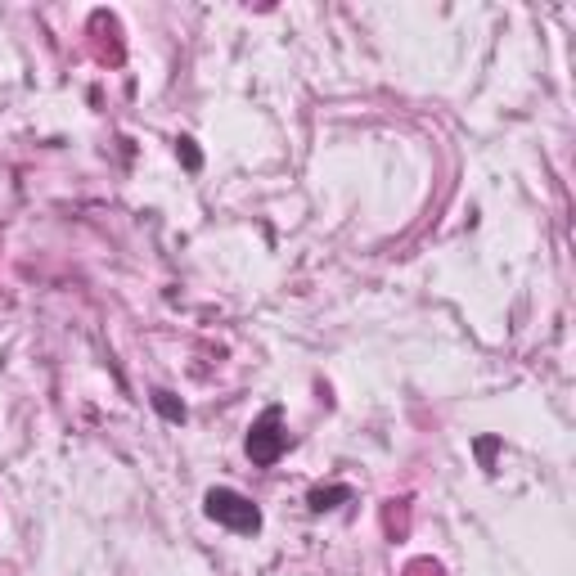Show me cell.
<instances>
[{
	"label": "cell",
	"mask_w": 576,
	"mask_h": 576,
	"mask_svg": "<svg viewBox=\"0 0 576 576\" xmlns=\"http://www.w3.org/2000/svg\"><path fill=\"white\" fill-rule=\"evenodd\" d=\"M207 518L221 522V527H230V531H257L261 527L257 504L243 500L239 491H225V486L207 491Z\"/></svg>",
	"instance_id": "cell-1"
},
{
	"label": "cell",
	"mask_w": 576,
	"mask_h": 576,
	"mask_svg": "<svg viewBox=\"0 0 576 576\" xmlns=\"http://www.w3.org/2000/svg\"><path fill=\"white\" fill-rule=\"evenodd\" d=\"M284 450H288V432L279 428V410L270 405L248 432V455H252V464H275Z\"/></svg>",
	"instance_id": "cell-2"
},
{
	"label": "cell",
	"mask_w": 576,
	"mask_h": 576,
	"mask_svg": "<svg viewBox=\"0 0 576 576\" xmlns=\"http://www.w3.org/2000/svg\"><path fill=\"white\" fill-rule=\"evenodd\" d=\"M347 486H333V491H311V509H333V500H347Z\"/></svg>",
	"instance_id": "cell-3"
},
{
	"label": "cell",
	"mask_w": 576,
	"mask_h": 576,
	"mask_svg": "<svg viewBox=\"0 0 576 576\" xmlns=\"http://www.w3.org/2000/svg\"><path fill=\"white\" fill-rule=\"evenodd\" d=\"M153 405H158V410L162 414H167V419H185V405H176V401H171V392H153Z\"/></svg>",
	"instance_id": "cell-4"
}]
</instances>
